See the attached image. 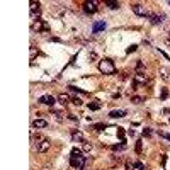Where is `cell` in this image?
Wrapping results in <instances>:
<instances>
[{"instance_id": "1", "label": "cell", "mask_w": 170, "mask_h": 170, "mask_svg": "<svg viewBox=\"0 0 170 170\" xmlns=\"http://www.w3.org/2000/svg\"><path fill=\"white\" fill-rule=\"evenodd\" d=\"M87 163V157H84V150L73 148L72 153H70V165L77 170H82Z\"/></svg>"}, {"instance_id": "2", "label": "cell", "mask_w": 170, "mask_h": 170, "mask_svg": "<svg viewBox=\"0 0 170 170\" xmlns=\"http://www.w3.org/2000/svg\"><path fill=\"white\" fill-rule=\"evenodd\" d=\"M32 141H34V148L37 150V153H46L51 146L48 138H44L42 134H32Z\"/></svg>"}, {"instance_id": "3", "label": "cell", "mask_w": 170, "mask_h": 170, "mask_svg": "<svg viewBox=\"0 0 170 170\" xmlns=\"http://www.w3.org/2000/svg\"><path fill=\"white\" fill-rule=\"evenodd\" d=\"M99 72L104 75H114L116 73V66H114V61L109 58H104L99 61Z\"/></svg>"}, {"instance_id": "4", "label": "cell", "mask_w": 170, "mask_h": 170, "mask_svg": "<svg viewBox=\"0 0 170 170\" xmlns=\"http://www.w3.org/2000/svg\"><path fill=\"white\" fill-rule=\"evenodd\" d=\"M131 9H133V12L136 14V16H139V17H151L150 10L145 5H141V4H133V5H131Z\"/></svg>"}, {"instance_id": "5", "label": "cell", "mask_w": 170, "mask_h": 170, "mask_svg": "<svg viewBox=\"0 0 170 170\" xmlns=\"http://www.w3.org/2000/svg\"><path fill=\"white\" fill-rule=\"evenodd\" d=\"M32 31H37V32H48L49 31V26L42 19H37V21H32Z\"/></svg>"}, {"instance_id": "6", "label": "cell", "mask_w": 170, "mask_h": 170, "mask_svg": "<svg viewBox=\"0 0 170 170\" xmlns=\"http://www.w3.org/2000/svg\"><path fill=\"white\" fill-rule=\"evenodd\" d=\"M146 82H148V75L143 73V72H136L133 77V84H141V85H146Z\"/></svg>"}, {"instance_id": "7", "label": "cell", "mask_w": 170, "mask_h": 170, "mask_svg": "<svg viewBox=\"0 0 170 170\" xmlns=\"http://www.w3.org/2000/svg\"><path fill=\"white\" fill-rule=\"evenodd\" d=\"M97 5H99V4H97L95 0H94V2H85L84 4V12L89 14V16H92V14L97 12Z\"/></svg>"}, {"instance_id": "8", "label": "cell", "mask_w": 170, "mask_h": 170, "mask_svg": "<svg viewBox=\"0 0 170 170\" xmlns=\"http://www.w3.org/2000/svg\"><path fill=\"white\" fill-rule=\"evenodd\" d=\"M29 7H31V19L36 21V16L41 14V4H39V2H31Z\"/></svg>"}, {"instance_id": "9", "label": "cell", "mask_w": 170, "mask_h": 170, "mask_svg": "<svg viewBox=\"0 0 170 170\" xmlns=\"http://www.w3.org/2000/svg\"><path fill=\"white\" fill-rule=\"evenodd\" d=\"M37 102H39V104H44V106H54L56 99H54L53 95H49V94H44V95H41L37 99Z\"/></svg>"}, {"instance_id": "10", "label": "cell", "mask_w": 170, "mask_h": 170, "mask_svg": "<svg viewBox=\"0 0 170 170\" xmlns=\"http://www.w3.org/2000/svg\"><path fill=\"white\" fill-rule=\"evenodd\" d=\"M150 21H151V24H153V26H160V24H163L165 16H163V14H151Z\"/></svg>"}, {"instance_id": "11", "label": "cell", "mask_w": 170, "mask_h": 170, "mask_svg": "<svg viewBox=\"0 0 170 170\" xmlns=\"http://www.w3.org/2000/svg\"><path fill=\"white\" fill-rule=\"evenodd\" d=\"M72 139L73 141H78V143H85L87 139L84 138V134L80 133V131H77V129H72Z\"/></svg>"}, {"instance_id": "12", "label": "cell", "mask_w": 170, "mask_h": 170, "mask_svg": "<svg viewBox=\"0 0 170 170\" xmlns=\"http://www.w3.org/2000/svg\"><path fill=\"white\" fill-rule=\"evenodd\" d=\"M106 29V21H97L94 26H92V32L94 34H97V32H101V31H104Z\"/></svg>"}, {"instance_id": "13", "label": "cell", "mask_w": 170, "mask_h": 170, "mask_svg": "<svg viewBox=\"0 0 170 170\" xmlns=\"http://www.w3.org/2000/svg\"><path fill=\"white\" fill-rule=\"evenodd\" d=\"M128 112L124 111V109H116V111H111L109 112V117H112V119H117V117H124Z\"/></svg>"}, {"instance_id": "14", "label": "cell", "mask_w": 170, "mask_h": 170, "mask_svg": "<svg viewBox=\"0 0 170 170\" xmlns=\"http://www.w3.org/2000/svg\"><path fill=\"white\" fill-rule=\"evenodd\" d=\"M160 77L165 80V82H170V70L169 68H165V66H160Z\"/></svg>"}, {"instance_id": "15", "label": "cell", "mask_w": 170, "mask_h": 170, "mask_svg": "<svg viewBox=\"0 0 170 170\" xmlns=\"http://www.w3.org/2000/svg\"><path fill=\"white\" fill-rule=\"evenodd\" d=\"M58 102L61 104V106H66V104L72 102V99H70L68 94H60V95H58Z\"/></svg>"}, {"instance_id": "16", "label": "cell", "mask_w": 170, "mask_h": 170, "mask_svg": "<svg viewBox=\"0 0 170 170\" xmlns=\"http://www.w3.org/2000/svg\"><path fill=\"white\" fill-rule=\"evenodd\" d=\"M32 128H48V121H44V119H34L32 121Z\"/></svg>"}, {"instance_id": "17", "label": "cell", "mask_w": 170, "mask_h": 170, "mask_svg": "<svg viewBox=\"0 0 170 170\" xmlns=\"http://www.w3.org/2000/svg\"><path fill=\"white\" fill-rule=\"evenodd\" d=\"M101 107H102V104H101L99 101H95V102H90V104H89V109H90V111H99Z\"/></svg>"}, {"instance_id": "18", "label": "cell", "mask_w": 170, "mask_h": 170, "mask_svg": "<svg viewBox=\"0 0 170 170\" xmlns=\"http://www.w3.org/2000/svg\"><path fill=\"white\" fill-rule=\"evenodd\" d=\"M106 5L109 7V9H112V10H116V9H119V2H114V0H107Z\"/></svg>"}, {"instance_id": "19", "label": "cell", "mask_w": 170, "mask_h": 170, "mask_svg": "<svg viewBox=\"0 0 170 170\" xmlns=\"http://www.w3.org/2000/svg\"><path fill=\"white\" fill-rule=\"evenodd\" d=\"M106 124H95V126H92V129H94V131H97V133H101V131H104V129H106Z\"/></svg>"}, {"instance_id": "20", "label": "cell", "mask_w": 170, "mask_h": 170, "mask_svg": "<svg viewBox=\"0 0 170 170\" xmlns=\"http://www.w3.org/2000/svg\"><path fill=\"white\" fill-rule=\"evenodd\" d=\"M141 150H143V141H141V139H138V141H136V153L141 155Z\"/></svg>"}, {"instance_id": "21", "label": "cell", "mask_w": 170, "mask_h": 170, "mask_svg": "<svg viewBox=\"0 0 170 170\" xmlns=\"http://www.w3.org/2000/svg\"><path fill=\"white\" fill-rule=\"evenodd\" d=\"M133 167H134L136 170H146V167H145V165L141 163V162H134V163H133Z\"/></svg>"}, {"instance_id": "22", "label": "cell", "mask_w": 170, "mask_h": 170, "mask_svg": "<svg viewBox=\"0 0 170 170\" xmlns=\"http://www.w3.org/2000/svg\"><path fill=\"white\" fill-rule=\"evenodd\" d=\"M131 102H133V104H141V102H143V97L133 95V97H131Z\"/></svg>"}, {"instance_id": "23", "label": "cell", "mask_w": 170, "mask_h": 170, "mask_svg": "<svg viewBox=\"0 0 170 170\" xmlns=\"http://www.w3.org/2000/svg\"><path fill=\"white\" fill-rule=\"evenodd\" d=\"M84 151H92V145L89 141H85L84 143Z\"/></svg>"}, {"instance_id": "24", "label": "cell", "mask_w": 170, "mask_h": 170, "mask_svg": "<svg viewBox=\"0 0 170 170\" xmlns=\"http://www.w3.org/2000/svg\"><path fill=\"white\" fill-rule=\"evenodd\" d=\"M158 134H160V138H165V139H169V141H170V134L169 133H165V131H158Z\"/></svg>"}, {"instance_id": "25", "label": "cell", "mask_w": 170, "mask_h": 170, "mask_svg": "<svg viewBox=\"0 0 170 170\" xmlns=\"http://www.w3.org/2000/svg\"><path fill=\"white\" fill-rule=\"evenodd\" d=\"M167 97H169V90H167V89H163V90H162V95H160V99H162V101H165Z\"/></svg>"}, {"instance_id": "26", "label": "cell", "mask_w": 170, "mask_h": 170, "mask_svg": "<svg viewBox=\"0 0 170 170\" xmlns=\"http://www.w3.org/2000/svg\"><path fill=\"white\" fill-rule=\"evenodd\" d=\"M145 68V65H143V61H141V60H138V63H136V70H138V72H141V70Z\"/></svg>"}, {"instance_id": "27", "label": "cell", "mask_w": 170, "mask_h": 170, "mask_svg": "<svg viewBox=\"0 0 170 170\" xmlns=\"http://www.w3.org/2000/svg\"><path fill=\"white\" fill-rule=\"evenodd\" d=\"M136 49H138V46H136V44H133V46H129V48L126 49V53H133V51H136Z\"/></svg>"}, {"instance_id": "28", "label": "cell", "mask_w": 170, "mask_h": 170, "mask_svg": "<svg viewBox=\"0 0 170 170\" xmlns=\"http://www.w3.org/2000/svg\"><path fill=\"white\" fill-rule=\"evenodd\" d=\"M150 134H151V129H150V128H145L143 129V136H150Z\"/></svg>"}, {"instance_id": "29", "label": "cell", "mask_w": 170, "mask_h": 170, "mask_svg": "<svg viewBox=\"0 0 170 170\" xmlns=\"http://www.w3.org/2000/svg\"><path fill=\"white\" fill-rule=\"evenodd\" d=\"M72 102H73L75 106H82V101H80V99H72Z\"/></svg>"}, {"instance_id": "30", "label": "cell", "mask_w": 170, "mask_h": 170, "mask_svg": "<svg viewBox=\"0 0 170 170\" xmlns=\"http://www.w3.org/2000/svg\"><path fill=\"white\" fill-rule=\"evenodd\" d=\"M117 136H119V138H124V131H122V128H119V131H117Z\"/></svg>"}, {"instance_id": "31", "label": "cell", "mask_w": 170, "mask_h": 170, "mask_svg": "<svg viewBox=\"0 0 170 170\" xmlns=\"http://www.w3.org/2000/svg\"><path fill=\"white\" fill-rule=\"evenodd\" d=\"M68 119H72V121H78V117L73 116V114H68Z\"/></svg>"}, {"instance_id": "32", "label": "cell", "mask_w": 170, "mask_h": 170, "mask_svg": "<svg viewBox=\"0 0 170 170\" xmlns=\"http://www.w3.org/2000/svg\"><path fill=\"white\" fill-rule=\"evenodd\" d=\"M165 42H167V44H170V34L167 37H165Z\"/></svg>"}, {"instance_id": "33", "label": "cell", "mask_w": 170, "mask_h": 170, "mask_svg": "<svg viewBox=\"0 0 170 170\" xmlns=\"http://www.w3.org/2000/svg\"><path fill=\"white\" fill-rule=\"evenodd\" d=\"M82 170H89V169H85V167H84V169H82Z\"/></svg>"}, {"instance_id": "34", "label": "cell", "mask_w": 170, "mask_h": 170, "mask_svg": "<svg viewBox=\"0 0 170 170\" xmlns=\"http://www.w3.org/2000/svg\"><path fill=\"white\" fill-rule=\"evenodd\" d=\"M169 5H170V0H169Z\"/></svg>"}, {"instance_id": "35", "label": "cell", "mask_w": 170, "mask_h": 170, "mask_svg": "<svg viewBox=\"0 0 170 170\" xmlns=\"http://www.w3.org/2000/svg\"><path fill=\"white\" fill-rule=\"evenodd\" d=\"M169 34H170V32H169Z\"/></svg>"}]
</instances>
